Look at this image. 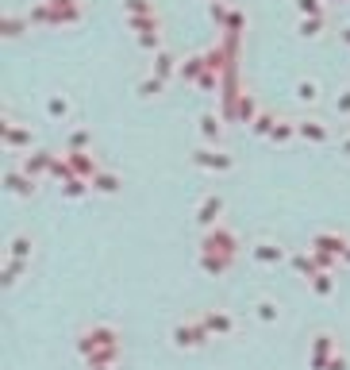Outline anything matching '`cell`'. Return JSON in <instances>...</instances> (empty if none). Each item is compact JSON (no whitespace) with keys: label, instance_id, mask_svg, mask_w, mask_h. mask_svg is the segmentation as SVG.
<instances>
[{"label":"cell","instance_id":"6da1fadb","mask_svg":"<svg viewBox=\"0 0 350 370\" xmlns=\"http://www.w3.org/2000/svg\"><path fill=\"white\" fill-rule=\"evenodd\" d=\"M54 12V27H78L85 20V8L81 0H46Z\"/></svg>","mask_w":350,"mask_h":370},{"label":"cell","instance_id":"7a4b0ae2","mask_svg":"<svg viewBox=\"0 0 350 370\" xmlns=\"http://www.w3.org/2000/svg\"><path fill=\"white\" fill-rule=\"evenodd\" d=\"M208 16H212V24L220 27V31H227V24H231V16H235V4L231 0H212V4H208Z\"/></svg>","mask_w":350,"mask_h":370},{"label":"cell","instance_id":"3957f363","mask_svg":"<svg viewBox=\"0 0 350 370\" xmlns=\"http://www.w3.org/2000/svg\"><path fill=\"white\" fill-rule=\"evenodd\" d=\"M324 27H327L324 16H300L297 31H300V39H319V35H324Z\"/></svg>","mask_w":350,"mask_h":370},{"label":"cell","instance_id":"277c9868","mask_svg":"<svg viewBox=\"0 0 350 370\" xmlns=\"http://www.w3.org/2000/svg\"><path fill=\"white\" fill-rule=\"evenodd\" d=\"M204 70H208V66H204V54H189V58H181V70H177V73H181L185 81H196Z\"/></svg>","mask_w":350,"mask_h":370},{"label":"cell","instance_id":"5b68a950","mask_svg":"<svg viewBox=\"0 0 350 370\" xmlns=\"http://www.w3.org/2000/svg\"><path fill=\"white\" fill-rule=\"evenodd\" d=\"M135 16H158L154 0H124V20H135Z\"/></svg>","mask_w":350,"mask_h":370},{"label":"cell","instance_id":"8992f818","mask_svg":"<svg viewBox=\"0 0 350 370\" xmlns=\"http://www.w3.org/2000/svg\"><path fill=\"white\" fill-rule=\"evenodd\" d=\"M177 62H181V58H174L169 51H158V54H154V78H169L174 70H181Z\"/></svg>","mask_w":350,"mask_h":370},{"label":"cell","instance_id":"52a82bcc","mask_svg":"<svg viewBox=\"0 0 350 370\" xmlns=\"http://www.w3.org/2000/svg\"><path fill=\"white\" fill-rule=\"evenodd\" d=\"M23 27L31 31V20H27V16H16V12H8V16H4V35H8V39H16V35H20Z\"/></svg>","mask_w":350,"mask_h":370},{"label":"cell","instance_id":"ba28073f","mask_svg":"<svg viewBox=\"0 0 350 370\" xmlns=\"http://www.w3.org/2000/svg\"><path fill=\"white\" fill-rule=\"evenodd\" d=\"M127 27L135 35H143V31H162V20L158 16H135V20H127Z\"/></svg>","mask_w":350,"mask_h":370},{"label":"cell","instance_id":"9c48e42d","mask_svg":"<svg viewBox=\"0 0 350 370\" xmlns=\"http://www.w3.org/2000/svg\"><path fill=\"white\" fill-rule=\"evenodd\" d=\"M297 101L316 104V101H319V85L312 81V78H300V81H297Z\"/></svg>","mask_w":350,"mask_h":370},{"label":"cell","instance_id":"30bf717a","mask_svg":"<svg viewBox=\"0 0 350 370\" xmlns=\"http://www.w3.org/2000/svg\"><path fill=\"white\" fill-rule=\"evenodd\" d=\"M135 43L143 46L147 54H158L162 51V31H143V35H135Z\"/></svg>","mask_w":350,"mask_h":370},{"label":"cell","instance_id":"8fae6325","mask_svg":"<svg viewBox=\"0 0 350 370\" xmlns=\"http://www.w3.org/2000/svg\"><path fill=\"white\" fill-rule=\"evenodd\" d=\"M297 12L300 16H324L327 8H324V0H297Z\"/></svg>","mask_w":350,"mask_h":370},{"label":"cell","instance_id":"7c38bea8","mask_svg":"<svg viewBox=\"0 0 350 370\" xmlns=\"http://www.w3.org/2000/svg\"><path fill=\"white\" fill-rule=\"evenodd\" d=\"M46 108H51V116H65V112H70V97H65V93H54Z\"/></svg>","mask_w":350,"mask_h":370},{"label":"cell","instance_id":"4fadbf2b","mask_svg":"<svg viewBox=\"0 0 350 370\" xmlns=\"http://www.w3.org/2000/svg\"><path fill=\"white\" fill-rule=\"evenodd\" d=\"M201 128H204V135H220V120H216L212 112H204V116H201Z\"/></svg>","mask_w":350,"mask_h":370},{"label":"cell","instance_id":"5bb4252c","mask_svg":"<svg viewBox=\"0 0 350 370\" xmlns=\"http://www.w3.org/2000/svg\"><path fill=\"white\" fill-rule=\"evenodd\" d=\"M300 131H304L308 139H324V128H319V120H308V123H300Z\"/></svg>","mask_w":350,"mask_h":370},{"label":"cell","instance_id":"9a60e30c","mask_svg":"<svg viewBox=\"0 0 350 370\" xmlns=\"http://www.w3.org/2000/svg\"><path fill=\"white\" fill-rule=\"evenodd\" d=\"M254 108H258V104H254V97H247V93H243V97H239V112H243V116H254Z\"/></svg>","mask_w":350,"mask_h":370},{"label":"cell","instance_id":"2e32d148","mask_svg":"<svg viewBox=\"0 0 350 370\" xmlns=\"http://www.w3.org/2000/svg\"><path fill=\"white\" fill-rule=\"evenodd\" d=\"M335 108H339V112H350V85H346V89H339V97H335Z\"/></svg>","mask_w":350,"mask_h":370},{"label":"cell","instance_id":"e0dca14e","mask_svg":"<svg viewBox=\"0 0 350 370\" xmlns=\"http://www.w3.org/2000/svg\"><path fill=\"white\" fill-rule=\"evenodd\" d=\"M158 89H162V78H150V81L139 85V93H143V97H150V93H158Z\"/></svg>","mask_w":350,"mask_h":370},{"label":"cell","instance_id":"ac0fdd59","mask_svg":"<svg viewBox=\"0 0 350 370\" xmlns=\"http://www.w3.org/2000/svg\"><path fill=\"white\" fill-rule=\"evenodd\" d=\"M292 135V128H289V120H281L277 128H273V139H289Z\"/></svg>","mask_w":350,"mask_h":370},{"label":"cell","instance_id":"d6986e66","mask_svg":"<svg viewBox=\"0 0 350 370\" xmlns=\"http://www.w3.org/2000/svg\"><path fill=\"white\" fill-rule=\"evenodd\" d=\"M339 39H343V43L350 46V24H343V27H339Z\"/></svg>","mask_w":350,"mask_h":370},{"label":"cell","instance_id":"ffe728a7","mask_svg":"<svg viewBox=\"0 0 350 370\" xmlns=\"http://www.w3.org/2000/svg\"><path fill=\"white\" fill-rule=\"evenodd\" d=\"M339 4H343V0H339Z\"/></svg>","mask_w":350,"mask_h":370}]
</instances>
